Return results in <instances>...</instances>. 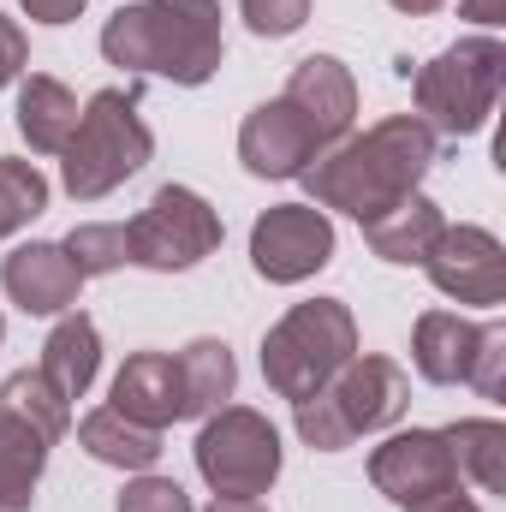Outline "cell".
Listing matches in <instances>:
<instances>
[{"label": "cell", "mask_w": 506, "mask_h": 512, "mask_svg": "<svg viewBox=\"0 0 506 512\" xmlns=\"http://www.w3.org/2000/svg\"><path fill=\"white\" fill-rule=\"evenodd\" d=\"M72 429V405L42 382V370H18L0 382V512H30L48 453Z\"/></svg>", "instance_id": "cell-7"}, {"label": "cell", "mask_w": 506, "mask_h": 512, "mask_svg": "<svg viewBox=\"0 0 506 512\" xmlns=\"http://www.w3.org/2000/svg\"><path fill=\"white\" fill-rule=\"evenodd\" d=\"M447 447H453V465L465 483H477L483 495H501L506 489V423L495 417H459L441 429Z\"/></svg>", "instance_id": "cell-23"}, {"label": "cell", "mask_w": 506, "mask_h": 512, "mask_svg": "<svg viewBox=\"0 0 506 512\" xmlns=\"http://www.w3.org/2000/svg\"><path fill=\"white\" fill-rule=\"evenodd\" d=\"M0 286L6 298L24 310V316H66L78 310V292H84V274L78 262L66 256V245H48V239H30L0 262Z\"/></svg>", "instance_id": "cell-15"}, {"label": "cell", "mask_w": 506, "mask_h": 512, "mask_svg": "<svg viewBox=\"0 0 506 512\" xmlns=\"http://www.w3.org/2000/svg\"><path fill=\"white\" fill-rule=\"evenodd\" d=\"M78 96L60 84V78H48V72H30L24 84H18V137L36 149V155H60L66 143H72V131H78Z\"/></svg>", "instance_id": "cell-20"}, {"label": "cell", "mask_w": 506, "mask_h": 512, "mask_svg": "<svg viewBox=\"0 0 506 512\" xmlns=\"http://www.w3.org/2000/svg\"><path fill=\"white\" fill-rule=\"evenodd\" d=\"M24 66H30V42H24V30L0 12V90H6V84H18V78H24Z\"/></svg>", "instance_id": "cell-29"}, {"label": "cell", "mask_w": 506, "mask_h": 512, "mask_svg": "<svg viewBox=\"0 0 506 512\" xmlns=\"http://www.w3.org/2000/svg\"><path fill=\"white\" fill-rule=\"evenodd\" d=\"M370 483L393 501L399 512H417L441 495H459L465 477L453 465V447L441 429H399L370 453Z\"/></svg>", "instance_id": "cell-10"}, {"label": "cell", "mask_w": 506, "mask_h": 512, "mask_svg": "<svg viewBox=\"0 0 506 512\" xmlns=\"http://www.w3.org/2000/svg\"><path fill=\"white\" fill-rule=\"evenodd\" d=\"M429 167H435V131L423 126L417 114H387V120H376L358 137H340L298 179H304L316 209L352 215L364 227V221H376L381 209H393L399 197H411Z\"/></svg>", "instance_id": "cell-1"}, {"label": "cell", "mask_w": 506, "mask_h": 512, "mask_svg": "<svg viewBox=\"0 0 506 512\" xmlns=\"http://www.w3.org/2000/svg\"><path fill=\"white\" fill-rule=\"evenodd\" d=\"M471 387L483 399H501L506 393V328L501 322L483 328V346H477V364H471Z\"/></svg>", "instance_id": "cell-28"}, {"label": "cell", "mask_w": 506, "mask_h": 512, "mask_svg": "<svg viewBox=\"0 0 506 512\" xmlns=\"http://www.w3.org/2000/svg\"><path fill=\"white\" fill-rule=\"evenodd\" d=\"M0 340H6V322H0Z\"/></svg>", "instance_id": "cell-34"}, {"label": "cell", "mask_w": 506, "mask_h": 512, "mask_svg": "<svg viewBox=\"0 0 506 512\" xmlns=\"http://www.w3.org/2000/svg\"><path fill=\"white\" fill-rule=\"evenodd\" d=\"M36 370H42V382L54 387L66 405L84 399L90 382H96V370H102V334H96V322L84 310H66L54 322V334L42 340V364Z\"/></svg>", "instance_id": "cell-18"}, {"label": "cell", "mask_w": 506, "mask_h": 512, "mask_svg": "<svg viewBox=\"0 0 506 512\" xmlns=\"http://www.w3.org/2000/svg\"><path fill=\"white\" fill-rule=\"evenodd\" d=\"M78 447H84L96 465H114V471H149V465L161 459V429H143V423L120 417L114 405H102V411L78 417Z\"/></svg>", "instance_id": "cell-21"}, {"label": "cell", "mask_w": 506, "mask_h": 512, "mask_svg": "<svg viewBox=\"0 0 506 512\" xmlns=\"http://www.w3.org/2000/svg\"><path fill=\"white\" fill-rule=\"evenodd\" d=\"M221 215L191 191V185H161L143 215L126 221V262L149 268V274H179L197 268L203 256L221 251Z\"/></svg>", "instance_id": "cell-9"}, {"label": "cell", "mask_w": 506, "mask_h": 512, "mask_svg": "<svg viewBox=\"0 0 506 512\" xmlns=\"http://www.w3.org/2000/svg\"><path fill=\"white\" fill-rule=\"evenodd\" d=\"M280 102L298 108V120L316 131L322 155H328L340 137H352V126H358V78H352V66L334 60V54L298 60L292 78H286V90H280Z\"/></svg>", "instance_id": "cell-13"}, {"label": "cell", "mask_w": 506, "mask_h": 512, "mask_svg": "<svg viewBox=\"0 0 506 512\" xmlns=\"http://www.w3.org/2000/svg\"><path fill=\"white\" fill-rule=\"evenodd\" d=\"M477 346H483V328L477 322H465L459 310H423L417 316V334H411V364H417L423 382L459 387V382H471Z\"/></svg>", "instance_id": "cell-17"}, {"label": "cell", "mask_w": 506, "mask_h": 512, "mask_svg": "<svg viewBox=\"0 0 506 512\" xmlns=\"http://www.w3.org/2000/svg\"><path fill=\"white\" fill-rule=\"evenodd\" d=\"M435 292H447L453 304H506V245L489 227H441V239L423 256Z\"/></svg>", "instance_id": "cell-12"}, {"label": "cell", "mask_w": 506, "mask_h": 512, "mask_svg": "<svg viewBox=\"0 0 506 512\" xmlns=\"http://www.w3.org/2000/svg\"><path fill=\"white\" fill-rule=\"evenodd\" d=\"M60 245H66V256L78 262V274H84V280L126 268V227H114V221H90V227H72Z\"/></svg>", "instance_id": "cell-25"}, {"label": "cell", "mask_w": 506, "mask_h": 512, "mask_svg": "<svg viewBox=\"0 0 506 512\" xmlns=\"http://www.w3.org/2000/svg\"><path fill=\"white\" fill-rule=\"evenodd\" d=\"M411 405V376L393 364V358H352L334 382L310 399L292 405V423H298V441L316 447V453H340L352 447L358 435H376L387 423H399Z\"/></svg>", "instance_id": "cell-3"}, {"label": "cell", "mask_w": 506, "mask_h": 512, "mask_svg": "<svg viewBox=\"0 0 506 512\" xmlns=\"http://www.w3.org/2000/svg\"><path fill=\"white\" fill-rule=\"evenodd\" d=\"M441 227H447L441 203H429L423 191H411V197H399L393 209H381L376 221H364V245H370L381 262H423L429 245L441 239Z\"/></svg>", "instance_id": "cell-19"}, {"label": "cell", "mask_w": 506, "mask_h": 512, "mask_svg": "<svg viewBox=\"0 0 506 512\" xmlns=\"http://www.w3.org/2000/svg\"><path fill=\"white\" fill-rule=\"evenodd\" d=\"M191 453H197V471L215 489V501H256L280 477V435H274V423L262 411H251V405L209 411Z\"/></svg>", "instance_id": "cell-8"}, {"label": "cell", "mask_w": 506, "mask_h": 512, "mask_svg": "<svg viewBox=\"0 0 506 512\" xmlns=\"http://www.w3.org/2000/svg\"><path fill=\"white\" fill-rule=\"evenodd\" d=\"M387 6H399V12H411V18H423V12H441L447 0H387Z\"/></svg>", "instance_id": "cell-32"}, {"label": "cell", "mask_w": 506, "mask_h": 512, "mask_svg": "<svg viewBox=\"0 0 506 512\" xmlns=\"http://www.w3.org/2000/svg\"><path fill=\"white\" fill-rule=\"evenodd\" d=\"M358 358V322L340 298H304L262 334V376L280 399H310Z\"/></svg>", "instance_id": "cell-5"}, {"label": "cell", "mask_w": 506, "mask_h": 512, "mask_svg": "<svg viewBox=\"0 0 506 512\" xmlns=\"http://www.w3.org/2000/svg\"><path fill=\"white\" fill-rule=\"evenodd\" d=\"M334 262V221L316 203H274L251 227V268L268 286H298Z\"/></svg>", "instance_id": "cell-11"}, {"label": "cell", "mask_w": 506, "mask_h": 512, "mask_svg": "<svg viewBox=\"0 0 506 512\" xmlns=\"http://www.w3.org/2000/svg\"><path fill=\"white\" fill-rule=\"evenodd\" d=\"M179 393H185V417H209V411H221L227 399H233V387H239V364H233V346L227 340H191L179 358Z\"/></svg>", "instance_id": "cell-22"}, {"label": "cell", "mask_w": 506, "mask_h": 512, "mask_svg": "<svg viewBox=\"0 0 506 512\" xmlns=\"http://www.w3.org/2000/svg\"><path fill=\"white\" fill-rule=\"evenodd\" d=\"M239 12H245L251 36H268V42H280V36L304 30V18H310V0H239Z\"/></svg>", "instance_id": "cell-26"}, {"label": "cell", "mask_w": 506, "mask_h": 512, "mask_svg": "<svg viewBox=\"0 0 506 512\" xmlns=\"http://www.w3.org/2000/svg\"><path fill=\"white\" fill-rule=\"evenodd\" d=\"M18 6H24L36 24H72V18H78L90 0H18Z\"/></svg>", "instance_id": "cell-30"}, {"label": "cell", "mask_w": 506, "mask_h": 512, "mask_svg": "<svg viewBox=\"0 0 506 512\" xmlns=\"http://www.w3.org/2000/svg\"><path fill=\"white\" fill-rule=\"evenodd\" d=\"M155 155V137L137 114V90H96L78 114L72 143L60 149V185L78 203H96L120 191L131 173H143Z\"/></svg>", "instance_id": "cell-4"}, {"label": "cell", "mask_w": 506, "mask_h": 512, "mask_svg": "<svg viewBox=\"0 0 506 512\" xmlns=\"http://www.w3.org/2000/svg\"><path fill=\"white\" fill-rule=\"evenodd\" d=\"M114 411L143 423V429H167L185 417V393H179V364L167 352H131L114 376Z\"/></svg>", "instance_id": "cell-16"}, {"label": "cell", "mask_w": 506, "mask_h": 512, "mask_svg": "<svg viewBox=\"0 0 506 512\" xmlns=\"http://www.w3.org/2000/svg\"><path fill=\"white\" fill-rule=\"evenodd\" d=\"M209 512H268V507H256V501H215Z\"/></svg>", "instance_id": "cell-33"}, {"label": "cell", "mask_w": 506, "mask_h": 512, "mask_svg": "<svg viewBox=\"0 0 506 512\" xmlns=\"http://www.w3.org/2000/svg\"><path fill=\"white\" fill-rule=\"evenodd\" d=\"M114 512H191V495L173 483V477H131L126 495H120V507Z\"/></svg>", "instance_id": "cell-27"}, {"label": "cell", "mask_w": 506, "mask_h": 512, "mask_svg": "<svg viewBox=\"0 0 506 512\" xmlns=\"http://www.w3.org/2000/svg\"><path fill=\"white\" fill-rule=\"evenodd\" d=\"M459 12H465V18H477V24H501L506 0H459Z\"/></svg>", "instance_id": "cell-31"}, {"label": "cell", "mask_w": 506, "mask_h": 512, "mask_svg": "<svg viewBox=\"0 0 506 512\" xmlns=\"http://www.w3.org/2000/svg\"><path fill=\"white\" fill-rule=\"evenodd\" d=\"M102 54H108V66H126L137 78H167V84L197 90L227 60L221 0H137V6H120L102 24Z\"/></svg>", "instance_id": "cell-2"}, {"label": "cell", "mask_w": 506, "mask_h": 512, "mask_svg": "<svg viewBox=\"0 0 506 512\" xmlns=\"http://www.w3.org/2000/svg\"><path fill=\"white\" fill-rule=\"evenodd\" d=\"M322 155V143H316V131L298 120V108L292 102H262L245 114V126H239V161H245V173L251 179H298L310 161Z\"/></svg>", "instance_id": "cell-14"}, {"label": "cell", "mask_w": 506, "mask_h": 512, "mask_svg": "<svg viewBox=\"0 0 506 512\" xmlns=\"http://www.w3.org/2000/svg\"><path fill=\"white\" fill-rule=\"evenodd\" d=\"M506 84V48L495 36H465L453 48H441L429 66L411 72V96H417V120L435 137H477L489 126L495 102Z\"/></svg>", "instance_id": "cell-6"}, {"label": "cell", "mask_w": 506, "mask_h": 512, "mask_svg": "<svg viewBox=\"0 0 506 512\" xmlns=\"http://www.w3.org/2000/svg\"><path fill=\"white\" fill-rule=\"evenodd\" d=\"M48 209V179L36 161L0 155V239H12L18 227H30Z\"/></svg>", "instance_id": "cell-24"}]
</instances>
